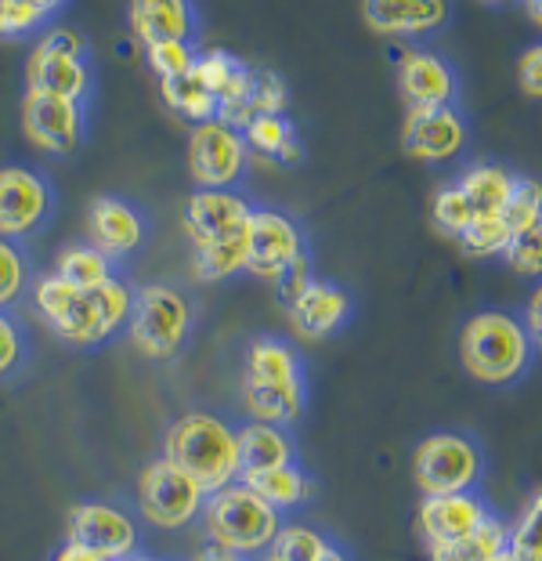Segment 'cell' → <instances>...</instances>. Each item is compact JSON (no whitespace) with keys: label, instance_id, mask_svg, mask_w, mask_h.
Here are the masks:
<instances>
[{"label":"cell","instance_id":"cell-18","mask_svg":"<svg viewBox=\"0 0 542 561\" xmlns=\"http://www.w3.org/2000/svg\"><path fill=\"white\" fill-rule=\"evenodd\" d=\"M488 518H492V507L470 489V493L424 496L419 515H416V529H419V540L427 547H445V543L466 540V536L477 533Z\"/></svg>","mask_w":542,"mask_h":561},{"label":"cell","instance_id":"cell-45","mask_svg":"<svg viewBox=\"0 0 542 561\" xmlns=\"http://www.w3.org/2000/svg\"><path fill=\"white\" fill-rule=\"evenodd\" d=\"M51 561H108V558H102V554H94V551H88V547H80V543H62L58 551L51 554Z\"/></svg>","mask_w":542,"mask_h":561},{"label":"cell","instance_id":"cell-43","mask_svg":"<svg viewBox=\"0 0 542 561\" xmlns=\"http://www.w3.org/2000/svg\"><path fill=\"white\" fill-rule=\"evenodd\" d=\"M22 352H26V337H22L19 322L0 312V377H8L22 363Z\"/></svg>","mask_w":542,"mask_h":561},{"label":"cell","instance_id":"cell-49","mask_svg":"<svg viewBox=\"0 0 542 561\" xmlns=\"http://www.w3.org/2000/svg\"><path fill=\"white\" fill-rule=\"evenodd\" d=\"M319 561H351V558H347V554L341 551V547H333V543H330V547H325V551L319 554Z\"/></svg>","mask_w":542,"mask_h":561},{"label":"cell","instance_id":"cell-36","mask_svg":"<svg viewBox=\"0 0 542 561\" xmlns=\"http://www.w3.org/2000/svg\"><path fill=\"white\" fill-rule=\"evenodd\" d=\"M26 290H30L26 254L11 240H0V312L15 308L22 297H26Z\"/></svg>","mask_w":542,"mask_h":561},{"label":"cell","instance_id":"cell-39","mask_svg":"<svg viewBox=\"0 0 542 561\" xmlns=\"http://www.w3.org/2000/svg\"><path fill=\"white\" fill-rule=\"evenodd\" d=\"M434 225H438L445 236H452V240H460L470 225H474L470 203H466V196L460 193V185H455V182L441 185L438 196H434Z\"/></svg>","mask_w":542,"mask_h":561},{"label":"cell","instance_id":"cell-38","mask_svg":"<svg viewBox=\"0 0 542 561\" xmlns=\"http://www.w3.org/2000/svg\"><path fill=\"white\" fill-rule=\"evenodd\" d=\"M503 261L510 265L514 276L521 279H542V218L528 225L524 232H517L510 247H506Z\"/></svg>","mask_w":542,"mask_h":561},{"label":"cell","instance_id":"cell-34","mask_svg":"<svg viewBox=\"0 0 542 561\" xmlns=\"http://www.w3.org/2000/svg\"><path fill=\"white\" fill-rule=\"evenodd\" d=\"M499 218L514 236L524 232L528 225H535L542 218V178L517 174L514 178V193H510V199H506Z\"/></svg>","mask_w":542,"mask_h":561},{"label":"cell","instance_id":"cell-42","mask_svg":"<svg viewBox=\"0 0 542 561\" xmlns=\"http://www.w3.org/2000/svg\"><path fill=\"white\" fill-rule=\"evenodd\" d=\"M517 88H521V94H528V99L542 102V41L528 44L521 58H517Z\"/></svg>","mask_w":542,"mask_h":561},{"label":"cell","instance_id":"cell-48","mask_svg":"<svg viewBox=\"0 0 542 561\" xmlns=\"http://www.w3.org/2000/svg\"><path fill=\"white\" fill-rule=\"evenodd\" d=\"M524 4V15H528V22L542 33V0H521Z\"/></svg>","mask_w":542,"mask_h":561},{"label":"cell","instance_id":"cell-3","mask_svg":"<svg viewBox=\"0 0 542 561\" xmlns=\"http://www.w3.org/2000/svg\"><path fill=\"white\" fill-rule=\"evenodd\" d=\"M532 337H528L521 316L485 308L474 312L460 330V363L477 385L503 388L514 385L532 366Z\"/></svg>","mask_w":542,"mask_h":561},{"label":"cell","instance_id":"cell-16","mask_svg":"<svg viewBox=\"0 0 542 561\" xmlns=\"http://www.w3.org/2000/svg\"><path fill=\"white\" fill-rule=\"evenodd\" d=\"M250 203L235 188H196L185 199V232L192 240V250L243 240L250 225Z\"/></svg>","mask_w":542,"mask_h":561},{"label":"cell","instance_id":"cell-52","mask_svg":"<svg viewBox=\"0 0 542 561\" xmlns=\"http://www.w3.org/2000/svg\"><path fill=\"white\" fill-rule=\"evenodd\" d=\"M492 561H514V558H510V551H503V554H496Z\"/></svg>","mask_w":542,"mask_h":561},{"label":"cell","instance_id":"cell-35","mask_svg":"<svg viewBox=\"0 0 542 561\" xmlns=\"http://www.w3.org/2000/svg\"><path fill=\"white\" fill-rule=\"evenodd\" d=\"M325 547H330V540L319 529L293 522V525H279V533H275V540L264 554L275 561H319Z\"/></svg>","mask_w":542,"mask_h":561},{"label":"cell","instance_id":"cell-32","mask_svg":"<svg viewBox=\"0 0 542 561\" xmlns=\"http://www.w3.org/2000/svg\"><path fill=\"white\" fill-rule=\"evenodd\" d=\"M235 272H246V236L232 243H214L192 250V276L203 283L232 279Z\"/></svg>","mask_w":542,"mask_h":561},{"label":"cell","instance_id":"cell-20","mask_svg":"<svg viewBox=\"0 0 542 561\" xmlns=\"http://www.w3.org/2000/svg\"><path fill=\"white\" fill-rule=\"evenodd\" d=\"M88 243L99 247L108 261L138 254L145 243V218L119 196H94L88 207Z\"/></svg>","mask_w":542,"mask_h":561},{"label":"cell","instance_id":"cell-29","mask_svg":"<svg viewBox=\"0 0 542 561\" xmlns=\"http://www.w3.org/2000/svg\"><path fill=\"white\" fill-rule=\"evenodd\" d=\"M160 94H163L166 110L185 116L188 124H203L217 116V99L210 94L207 83L199 80L196 69H188V73L171 77V80H160Z\"/></svg>","mask_w":542,"mask_h":561},{"label":"cell","instance_id":"cell-22","mask_svg":"<svg viewBox=\"0 0 542 561\" xmlns=\"http://www.w3.org/2000/svg\"><path fill=\"white\" fill-rule=\"evenodd\" d=\"M127 22L141 47L160 41L192 44V37H196V8H192V0H127Z\"/></svg>","mask_w":542,"mask_h":561},{"label":"cell","instance_id":"cell-28","mask_svg":"<svg viewBox=\"0 0 542 561\" xmlns=\"http://www.w3.org/2000/svg\"><path fill=\"white\" fill-rule=\"evenodd\" d=\"M192 69H196L199 80L210 88V94L217 99V113H221L224 105H232L239 94H243L253 66H246L243 58H235L232 51L210 47V51H196V62H192Z\"/></svg>","mask_w":542,"mask_h":561},{"label":"cell","instance_id":"cell-21","mask_svg":"<svg viewBox=\"0 0 542 561\" xmlns=\"http://www.w3.org/2000/svg\"><path fill=\"white\" fill-rule=\"evenodd\" d=\"M286 312H289V330H293L300 341H322L351 319V294L336 283L311 279L308 290L300 294Z\"/></svg>","mask_w":542,"mask_h":561},{"label":"cell","instance_id":"cell-51","mask_svg":"<svg viewBox=\"0 0 542 561\" xmlns=\"http://www.w3.org/2000/svg\"><path fill=\"white\" fill-rule=\"evenodd\" d=\"M127 561H163V558H145V554H135V558H127Z\"/></svg>","mask_w":542,"mask_h":561},{"label":"cell","instance_id":"cell-1","mask_svg":"<svg viewBox=\"0 0 542 561\" xmlns=\"http://www.w3.org/2000/svg\"><path fill=\"white\" fill-rule=\"evenodd\" d=\"M130 301L135 290L119 276L94 290H80L58 272H47L33 283V308L72 348H99L119 327H127Z\"/></svg>","mask_w":542,"mask_h":561},{"label":"cell","instance_id":"cell-27","mask_svg":"<svg viewBox=\"0 0 542 561\" xmlns=\"http://www.w3.org/2000/svg\"><path fill=\"white\" fill-rule=\"evenodd\" d=\"M235 438H239V474L279 468V463L293 460V438L279 424L250 421L243 427H235Z\"/></svg>","mask_w":542,"mask_h":561},{"label":"cell","instance_id":"cell-41","mask_svg":"<svg viewBox=\"0 0 542 561\" xmlns=\"http://www.w3.org/2000/svg\"><path fill=\"white\" fill-rule=\"evenodd\" d=\"M311 279H315V272H311V257H308V254H300V257L293 261V265H289V268L282 272V276L272 283V286H275V297H279V305H282V308L293 305L297 297L311 286Z\"/></svg>","mask_w":542,"mask_h":561},{"label":"cell","instance_id":"cell-2","mask_svg":"<svg viewBox=\"0 0 542 561\" xmlns=\"http://www.w3.org/2000/svg\"><path fill=\"white\" fill-rule=\"evenodd\" d=\"M308 388L300 355L279 337H257L243 363V405L250 421L289 427L304 413Z\"/></svg>","mask_w":542,"mask_h":561},{"label":"cell","instance_id":"cell-6","mask_svg":"<svg viewBox=\"0 0 542 561\" xmlns=\"http://www.w3.org/2000/svg\"><path fill=\"white\" fill-rule=\"evenodd\" d=\"M130 341L145 359H174L192 333V305L171 283H149L135 290L127 319Z\"/></svg>","mask_w":542,"mask_h":561},{"label":"cell","instance_id":"cell-24","mask_svg":"<svg viewBox=\"0 0 542 561\" xmlns=\"http://www.w3.org/2000/svg\"><path fill=\"white\" fill-rule=\"evenodd\" d=\"M286 105H289L286 80L279 73H272V69H257V66H253L243 94H239L232 105H224V110L217 113V121H224V124H232V127L243 130L253 121V116L286 113Z\"/></svg>","mask_w":542,"mask_h":561},{"label":"cell","instance_id":"cell-40","mask_svg":"<svg viewBox=\"0 0 542 561\" xmlns=\"http://www.w3.org/2000/svg\"><path fill=\"white\" fill-rule=\"evenodd\" d=\"M145 62L160 80H171L188 73L196 62V47L188 41H160V44H145Z\"/></svg>","mask_w":542,"mask_h":561},{"label":"cell","instance_id":"cell-17","mask_svg":"<svg viewBox=\"0 0 542 561\" xmlns=\"http://www.w3.org/2000/svg\"><path fill=\"white\" fill-rule=\"evenodd\" d=\"M361 19L391 41H424L449 26L452 0H361Z\"/></svg>","mask_w":542,"mask_h":561},{"label":"cell","instance_id":"cell-23","mask_svg":"<svg viewBox=\"0 0 542 561\" xmlns=\"http://www.w3.org/2000/svg\"><path fill=\"white\" fill-rule=\"evenodd\" d=\"M514 178L517 174L510 171V167L492 163V160H477V163H470L455 174V185H460V193L466 196L474 221L499 218L506 199H510V193H514Z\"/></svg>","mask_w":542,"mask_h":561},{"label":"cell","instance_id":"cell-44","mask_svg":"<svg viewBox=\"0 0 542 561\" xmlns=\"http://www.w3.org/2000/svg\"><path fill=\"white\" fill-rule=\"evenodd\" d=\"M524 330H528V337H532V348L542 352V279L535 283V290L528 294V305H524Z\"/></svg>","mask_w":542,"mask_h":561},{"label":"cell","instance_id":"cell-30","mask_svg":"<svg viewBox=\"0 0 542 561\" xmlns=\"http://www.w3.org/2000/svg\"><path fill=\"white\" fill-rule=\"evenodd\" d=\"M55 272L66 283L80 286V290H94V286L116 279V261H108L99 247H91L83 240V243H69L62 254H58Z\"/></svg>","mask_w":542,"mask_h":561},{"label":"cell","instance_id":"cell-19","mask_svg":"<svg viewBox=\"0 0 542 561\" xmlns=\"http://www.w3.org/2000/svg\"><path fill=\"white\" fill-rule=\"evenodd\" d=\"M397 94L408 110L419 105H455L460 102V73L438 51L413 47L397 58Z\"/></svg>","mask_w":542,"mask_h":561},{"label":"cell","instance_id":"cell-26","mask_svg":"<svg viewBox=\"0 0 542 561\" xmlns=\"http://www.w3.org/2000/svg\"><path fill=\"white\" fill-rule=\"evenodd\" d=\"M243 138H246L250 157H264V160L282 163V167H297L304 160V146H300L297 127L286 113L253 116V121L243 127Z\"/></svg>","mask_w":542,"mask_h":561},{"label":"cell","instance_id":"cell-11","mask_svg":"<svg viewBox=\"0 0 542 561\" xmlns=\"http://www.w3.org/2000/svg\"><path fill=\"white\" fill-rule=\"evenodd\" d=\"M300 254H308L304 232L289 214L275 207H253L246 225V272L253 279L275 283L293 265Z\"/></svg>","mask_w":542,"mask_h":561},{"label":"cell","instance_id":"cell-47","mask_svg":"<svg viewBox=\"0 0 542 561\" xmlns=\"http://www.w3.org/2000/svg\"><path fill=\"white\" fill-rule=\"evenodd\" d=\"M0 4H19V8H33V11H41L44 19H51L55 11L66 4V0H0Z\"/></svg>","mask_w":542,"mask_h":561},{"label":"cell","instance_id":"cell-9","mask_svg":"<svg viewBox=\"0 0 542 561\" xmlns=\"http://www.w3.org/2000/svg\"><path fill=\"white\" fill-rule=\"evenodd\" d=\"M203 504H207L203 485L174 460L160 457L145 463L138 474V511L155 529H185L203 515Z\"/></svg>","mask_w":542,"mask_h":561},{"label":"cell","instance_id":"cell-37","mask_svg":"<svg viewBox=\"0 0 542 561\" xmlns=\"http://www.w3.org/2000/svg\"><path fill=\"white\" fill-rule=\"evenodd\" d=\"M514 232L506 229L503 218H488V221H474L470 229L460 236V247L466 257L474 261H488V257H503L506 247H510Z\"/></svg>","mask_w":542,"mask_h":561},{"label":"cell","instance_id":"cell-50","mask_svg":"<svg viewBox=\"0 0 542 561\" xmlns=\"http://www.w3.org/2000/svg\"><path fill=\"white\" fill-rule=\"evenodd\" d=\"M481 4H488V8H510V4H517V0H481Z\"/></svg>","mask_w":542,"mask_h":561},{"label":"cell","instance_id":"cell-5","mask_svg":"<svg viewBox=\"0 0 542 561\" xmlns=\"http://www.w3.org/2000/svg\"><path fill=\"white\" fill-rule=\"evenodd\" d=\"M203 529L210 543L232 547L239 554H264L282 525V511L261 500L250 485L232 482L207 496L203 504Z\"/></svg>","mask_w":542,"mask_h":561},{"label":"cell","instance_id":"cell-8","mask_svg":"<svg viewBox=\"0 0 542 561\" xmlns=\"http://www.w3.org/2000/svg\"><path fill=\"white\" fill-rule=\"evenodd\" d=\"M26 83L36 91H51L72 102H88L91 66H88V44H83L80 33L72 26L44 30L26 58Z\"/></svg>","mask_w":542,"mask_h":561},{"label":"cell","instance_id":"cell-12","mask_svg":"<svg viewBox=\"0 0 542 561\" xmlns=\"http://www.w3.org/2000/svg\"><path fill=\"white\" fill-rule=\"evenodd\" d=\"M22 135L47 157H72L83 141V102L26 88L22 94Z\"/></svg>","mask_w":542,"mask_h":561},{"label":"cell","instance_id":"cell-53","mask_svg":"<svg viewBox=\"0 0 542 561\" xmlns=\"http://www.w3.org/2000/svg\"><path fill=\"white\" fill-rule=\"evenodd\" d=\"M264 561H275V558H268V554H264Z\"/></svg>","mask_w":542,"mask_h":561},{"label":"cell","instance_id":"cell-25","mask_svg":"<svg viewBox=\"0 0 542 561\" xmlns=\"http://www.w3.org/2000/svg\"><path fill=\"white\" fill-rule=\"evenodd\" d=\"M239 482L250 485L261 500H268L275 511L304 507L308 500L315 496V482H311V474L300 468L297 460L279 463V468H264V471H243Z\"/></svg>","mask_w":542,"mask_h":561},{"label":"cell","instance_id":"cell-13","mask_svg":"<svg viewBox=\"0 0 542 561\" xmlns=\"http://www.w3.org/2000/svg\"><path fill=\"white\" fill-rule=\"evenodd\" d=\"M470 141V124L460 105H419L405 113L402 149L419 163H452L463 157Z\"/></svg>","mask_w":542,"mask_h":561},{"label":"cell","instance_id":"cell-10","mask_svg":"<svg viewBox=\"0 0 542 561\" xmlns=\"http://www.w3.org/2000/svg\"><path fill=\"white\" fill-rule=\"evenodd\" d=\"M250 167L243 130L224 121L192 124L188 135V174L196 188H235Z\"/></svg>","mask_w":542,"mask_h":561},{"label":"cell","instance_id":"cell-7","mask_svg":"<svg viewBox=\"0 0 542 561\" xmlns=\"http://www.w3.org/2000/svg\"><path fill=\"white\" fill-rule=\"evenodd\" d=\"M485 474V453L463 432H434L413 449V479L424 496L470 493Z\"/></svg>","mask_w":542,"mask_h":561},{"label":"cell","instance_id":"cell-46","mask_svg":"<svg viewBox=\"0 0 542 561\" xmlns=\"http://www.w3.org/2000/svg\"><path fill=\"white\" fill-rule=\"evenodd\" d=\"M196 561H250V554H239L232 547H221V543H207Z\"/></svg>","mask_w":542,"mask_h":561},{"label":"cell","instance_id":"cell-14","mask_svg":"<svg viewBox=\"0 0 542 561\" xmlns=\"http://www.w3.org/2000/svg\"><path fill=\"white\" fill-rule=\"evenodd\" d=\"M55 193L30 167H0V240H30L51 218Z\"/></svg>","mask_w":542,"mask_h":561},{"label":"cell","instance_id":"cell-33","mask_svg":"<svg viewBox=\"0 0 542 561\" xmlns=\"http://www.w3.org/2000/svg\"><path fill=\"white\" fill-rule=\"evenodd\" d=\"M514 561H542V489L528 496L521 515L510 525V543H506Z\"/></svg>","mask_w":542,"mask_h":561},{"label":"cell","instance_id":"cell-15","mask_svg":"<svg viewBox=\"0 0 542 561\" xmlns=\"http://www.w3.org/2000/svg\"><path fill=\"white\" fill-rule=\"evenodd\" d=\"M66 536L108 561H127L138 554V522L124 507L105 504V500H88V504L72 507Z\"/></svg>","mask_w":542,"mask_h":561},{"label":"cell","instance_id":"cell-31","mask_svg":"<svg viewBox=\"0 0 542 561\" xmlns=\"http://www.w3.org/2000/svg\"><path fill=\"white\" fill-rule=\"evenodd\" d=\"M510 543V525L492 515L477 533H470L460 543H445V547H427V561H492L496 554L506 551Z\"/></svg>","mask_w":542,"mask_h":561},{"label":"cell","instance_id":"cell-4","mask_svg":"<svg viewBox=\"0 0 542 561\" xmlns=\"http://www.w3.org/2000/svg\"><path fill=\"white\" fill-rule=\"evenodd\" d=\"M163 457L203 485V493L239 482V438L235 427L214 413H185L163 438Z\"/></svg>","mask_w":542,"mask_h":561}]
</instances>
